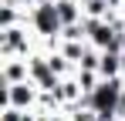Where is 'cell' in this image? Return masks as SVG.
Returning a JSON list of instances; mask_svg holds the SVG:
<instances>
[{
	"mask_svg": "<svg viewBox=\"0 0 125 121\" xmlns=\"http://www.w3.org/2000/svg\"><path fill=\"white\" fill-rule=\"evenodd\" d=\"M115 98H118V91H115V84H105L102 91H98V94H95V104H98V108H102V111H108V108H112V104H115Z\"/></svg>",
	"mask_w": 125,
	"mask_h": 121,
	"instance_id": "obj_1",
	"label": "cell"
},
{
	"mask_svg": "<svg viewBox=\"0 0 125 121\" xmlns=\"http://www.w3.org/2000/svg\"><path fill=\"white\" fill-rule=\"evenodd\" d=\"M37 24H41L44 30H54V27H58V14H54V7H41V10H37Z\"/></svg>",
	"mask_w": 125,
	"mask_h": 121,
	"instance_id": "obj_2",
	"label": "cell"
}]
</instances>
